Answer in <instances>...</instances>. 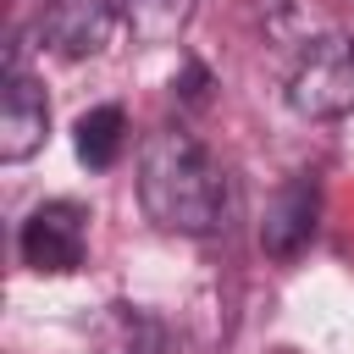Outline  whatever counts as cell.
I'll return each instance as SVG.
<instances>
[{
	"instance_id": "cell-4",
	"label": "cell",
	"mask_w": 354,
	"mask_h": 354,
	"mask_svg": "<svg viewBox=\"0 0 354 354\" xmlns=\"http://www.w3.org/2000/svg\"><path fill=\"white\" fill-rule=\"evenodd\" d=\"M122 17V0H44V17H39V39L66 55V61H83V55H100L111 28Z\"/></svg>"
},
{
	"instance_id": "cell-1",
	"label": "cell",
	"mask_w": 354,
	"mask_h": 354,
	"mask_svg": "<svg viewBox=\"0 0 354 354\" xmlns=\"http://www.w3.org/2000/svg\"><path fill=\"white\" fill-rule=\"evenodd\" d=\"M138 205L160 232L205 238L227 216V171L188 127H155L138 155Z\"/></svg>"
},
{
	"instance_id": "cell-8",
	"label": "cell",
	"mask_w": 354,
	"mask_h": 354,
	"mask_svg": "<svg viewBox=\"0 0 354 354\" xmlns=\"http://www.w3.org/2000/svg\"><path fill=\"white\" fill-rule=\"evenodd\" d=\"M199 0H122V22L133 28L138 44H171Z\"/></svg>"
},
{
	"instance_id": "cell-3",
	"label": "cell",
	"mask_w": 354,
	"mask_h": 354,
	"mask_svg": "<svg viewBox=\"0 0 354 354\" xmlns=\"http://www.w3.org/2000/svg\"><path fill=\"white\" fill-rule=\"evenodd\" d=\"M17 249L22 260L39 271V277H66L83 266V249H88V210L77 199H44L22 232H17Z\"/></svg>"
},
{
	"instance_id": "cell-6",
	"label": "cell",
	"mask_w": 354,
	"mask_h": 354,
	"mask_svg": "<svg viewBox=\"0 0 354 354\" xmlns=\"http://www.w3.org/2000/svg\"><path fill=\"white\" fill-rule=\"evenodd\" d=\"M44 138H50V100H44V88L22 66H6V88H0V160L17 166Z\"/></svg>"
},
{
	"instance_id": "cell-5",
	"label": "cell",
	"mask_w": 354,
	"mask_h": 354,
	"mask_svg": "<svg viewBox=\"0 0 354 354\" xmlns=\"http://www.w3.org/2000/svg\"><path fill=\"white\" fill-rule=\"evenodd\" d=\"M315 216H321V183L310 171H299L293 183H282L271 199H266V216H260V249L271 260H293L310 238H315Z\"/></svg>"
},
{
	"instance_id": "cell-9",
	"label": "cell",
	"mask_w": 354,
	"mask_h": 354,
	"mask_svg": "<svg viewBox=\"0 0 354 354\" xmlns=\"http://www.w3.org/2000/svg\"><path fill=\"white\" fill-rule=\"evenodd\" d=\"M171 88H183V100H205V88H210V72L199 66V61H188V72H183V83H171Z\"/></svg>"
},
{
	"instance_id": "cell-7",
	"label": "cell",
	"mask_w": 354,
	"mask_h": 354,
	"mask_svg": "<svg viewBox=\"0 0 354 354\" xmlns=\"http://www.w3.org/2000/svg\"><path fill=\"white\" fill-rule=\"evenodd\" d=\"M72 144H77V160H83L88 171L116 166V160H122V144H127V116H122V105H94V111H83L77 127H72Z\"/></svg>"
},
{
	"instance_id": "cell-2",
	"label": "cell",
	"mask_w": 354,
	"mask_h": 354,
	"mask_svg": "<svg viewBox=\"0 0 354 354\" xmlns=\"http://www.w3.org/2000/svg\"><path fill=\"white\" fill-rule=\"evenodd\" d=\"M288 105L310 122H337L354 111V44L343 33H321L299 50L288 77Z\"/></svg>"
}]
</instances>
